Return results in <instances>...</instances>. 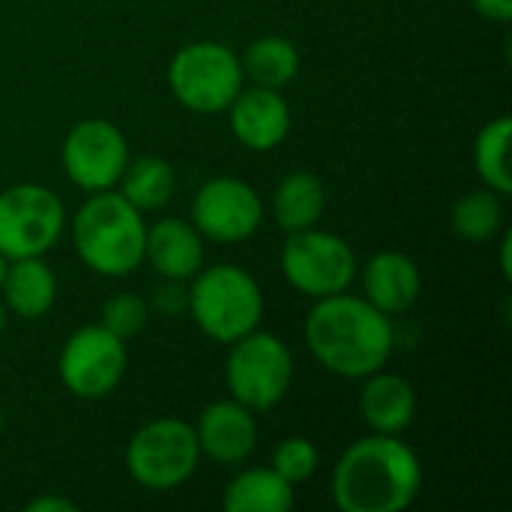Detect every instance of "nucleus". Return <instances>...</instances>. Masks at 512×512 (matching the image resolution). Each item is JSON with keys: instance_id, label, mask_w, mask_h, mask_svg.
Masks as SVG:
<instances>
[{"instance_id": "obj_1", "label": "nucleus", "mask_w": 512, "mask_h": 512, "mask_svg": "<svg viewBox=\"0 0 512 512\" xmlns=\"http://www.w3.org/2000/svg\"><path fill=\"white\" fill-rule=\"evenodd\" d=\"M303 336L315 363L348 381H363L372 372L387 369L396 348L390 315L348 291L315 300Z\"/></svg>"}, {"instance_id": "obj_2", "label": "nucleus", "mask_w": 512, "mask_h": 512, "mask_svg": "<svg viewBox=\"0 0 512 512\" xmlns=\"http://www.w3.org/2000/svg\"><path fill=\"white\" fill-rule=\"evenodd\" d=\"M423 489L420 456L399 435H366L333 465L330 495L342 512H402Z\"/></svg>"}, {"instance_id": "obj_3", "label": "nucleus", "mask_w": 512, "mask_h": 512, "mask_svg": "<svg viewBox=\"0 0 512 512\" xmlns=\"http://www.w3.org/2000/svg\"><path fill=\"white\" fill-rule=\"evenodd\" d=\"M69 237L81 264L99 276L123 279L144 264V213L117 189L93 192L72 216Z\"/></svg>"}, {"instance_id": "obj_4", "label": "nucleus", "mask_w": 512, "mask_h": 512, "mask_svg": "<svg viewBox=\"0 0 512 512\" xmlns=\"http://www.w3.org/2000/svg\"><path fill=\"white\" fill-rule=\"evenodd\" d=\"M186 312L207 339L231 345L258 330L264 318V294L258 279L240 264L201 267L189 279Z\"/></svg>"}, {"instance_id": "obj_5", "label": "nucleus", "mask_w": 512, "mask_h": 512, "mask_svg": "<svg viewBox=\"0 0 512 512\" xmlns=\"http://www.w3.org/2000/svg\"><path fill=\"white\" fill-rule=\"evenodd\" d=\"M171 96L192 114H225L231 99L246 84L240 69V54L222 42L201 39L183 45L165 72Z\"/></svg>"}, {"instance_id": "obj_6", "label": "nucleus", "mask_w": 512, "mask_h": 512, "mask_svg": "<svg viewBox=\"0 0 512 512\" xmlns=\"http://www.w3.org/2000/svg\"><path fill=\"white\" fill-rule=\"evenodd\" d=\"M294 384L291 348L273 336L252 330L228 345L225 357V387L231 399L261 414L276 408Z\"/></svg>"}, {"instance_id": "obj_7", "label": "nucleus", "mask_w": 512, "mask_h": 512, "mask_svg": "<svg viewBox=\"0 0 512 512\" xmlns=\"http://www.w3.org/2000/svg\"><path fill=\"white\" fill-rule=\"evenodd\" d=\"M201 462L195 429L177 417L144 423L126 444L129 477L150 492H171L183 486Z\"/></svg>"}, {"instance_id": "obj_8", "label": "nucleus", "mask_w": 512, "mask_h": 512, "mask_svg": "<svg viewBox=\"0 0 512 512\" xmlns=\"http://www.w3.org/2000/svg\"><path fill=\"white\" fill-rule=\"evenodd\" d=\"M66 231L60 195L42 183H15L0 192V255L45 258Z\"/></svg>"}, {"instance_id": "obj_9", "label": "nucleus", "mask_w": 512, "mask_h": 512, "mask_svg": "<svg viewBox=\"0 0 512 512\" xmlns=\"http://www.w3.org/2000/svg\"><path fill=\"white\" fill-rule=\"evenodd\" d=\"M279 267L285 282L312 300L348 291L360 270L354 249L339 234L321 231L318 225L288 234Z\"/></svg>"}, {"instance_id": "obj_10", "label": "nucleus", "mask_w": 512, "mask_h": 512, "mask_svg": "<svg viewBox=\"0 0 512 512\" xmlns=\"http://www.w3.org/2000/svg\"><path fill=\"white\" fill-rule=\"evenodd\" d=\"M129 366L126 342L108 333L102 324L78 327L60 348L57 357V375L63 387L84 402L108 399Z\"/></svg>"}, {"instance_id": "obj_11", "label": "nucleus", "mask_w": 512, "mask_h": 512, "mask_svg": "<svg viewBox=\"0 0 512 512\" xmlns=\"http://www.w3.org/2000/svg\"><path fill=\"white\" fill-rule=\"evenodd\" d=\"M60 162L72 186L87 195L105 192L117 186L129 162V141L117 123L105 117H87L66 132Z\"/></svg>"}, {"instance_id": "obj_12", "label": "nucleus", "mask_w": 512, "mask_h": 512, "mask_svg": "<svg viewBox=\"0 0 512 512\" xmlns=\"http://www.w3.org/2000/svg\"><path fill=\"white\" fill-rule=\"evenodd\" d=\"M189 222L204 240L243 243L258 234L264 222V201L243 177H210L192 198Z\"/></svg>"}, {"instance_id": "obj_13", "label": "nucleus", "mask_w": 512, "mask_h": 512, "mask_svg": "<svg viewBox=\"0 0 512 512\" xmlns=\"http://www.w3.org/2000/svg\"><path fill=\"white\" fill-rule=\"evenodd\" d=\"M225 114L234 138L255 153L276 150L291 132V105L273 87L243 84Z\"/></svg>"}, {"instance_id": "obj_14", "label": "nucleus", "mask_w": 512, "mask_h": 512, "mask_svg": "<svg viewBox=\"0 0 512 512\" xmlns=\"http://www.w3.org/2000/svg\"><path fill=\"white\" fill-rule=\"evenodd\" d=\"M192 429L201 456H207L216 465H243L258 447L255 411H249L237 399L210 402L198 414Z\"/></svg>"}, {"instance_id": "obj_15", "label": "nucleus", "mask_w": 512, "mask_h": 512, "mask_svg": "<svg viewBox=\"0 0 512 512\" xmlns=\"http://www.w3.org/2000/svg\"><path fill=\"white\" fill-rule=\"evenodd\" d=\"M357 273H360L366 300L390 318L408 312L420 300L423 276H420L417 261L405 252L381 249Z\"/></svg>"}, {"instance_id": "obj_16", "label": "nucleus", "mask_w": 512, "mask_h": 512, "mask_svg": "<svg viewBox=\"0 0 512 512\" xmlns=\"http://www.w3.org/2000/svg\"><path fill=\"white\" fill-rule=\"evenodd\" d=\"M144 261L162 279L189 282L204 267V237L195 231L192 222L165 216V219L147 225Z\"/></svg>"}, {"instance_id": "obj_17", "label": "nucleus", "mask_w": 512, "mask_h": 512, "mask_svg": "<svg viewBox=\"0 0 512 512\" xmlns=\"http://www.w3.org/2000/svg\"><path fill=\"white\" fill-rule=\"evenodd\" d=\"M360 417L378 435H402L417 417V393L411 381L384 369L363 378Z\"/></svg>"}, {"instance_id": "obj_18", "label": "nucleus", "mask_w": 512, "mask_h": 512, "mask_svg": "<svg viewBox=\"0 0 512 512\" xmlns=\"http://www.w3.org/2000/svg\"><path fill=\"white\" fill-rule=\"evenodd\" d=\"M0 300L15 318H45L57 303V276L45 258H15L6 264Z\"/></svg>"}, {"instance_id": "obj_19", "label": "nucleus", "mask_w": 512, "mask_h": 512, "mask_svg": "<svg viewBox=\"0 0 512 512\" xmlns=\"http://www.w3.org/2000/svg\"><path fill=\"white\" fill-rule=\"evenodd\" d=\"M135 210L141 213H156L171 204L177 192V171L168 159L144 153V156H129L117 186H114Z\"/></svg>"}, {"instance_id": "obj_20", "label": "nucleus", "mask_w": 512, "mask_h": 512, "mask_svg": "<svg viewBox=\"0 0 512 512\" xmlns=\"http://www.w3.org/2000/svg\"><path fill=\"white\" fill-rule=\"evenodd\" d=\"M327 210V189L312 171H291L273 192V219L285 234L315 228Z\"/></svg>"}, {"instance_id": "obj_21", "label": "nucleus", "mask_w": 512, "mask_h": 512, "mask_svg": "<svg viewBox=\"0 0 512 512\" xmlns=\"http://www.w3.org/2000/svg\"><path fill=\"white\" fill-rule=\"evenodd\" d=\"M240 69H243V78H246L249 84L282 90V87H288V84L297 78V72H300V51H297V45H294L288 36L267 33V36L252 39V42L243 48V54H240Z\"/></svg>"}, {"instance_id": "obj_22", "label": "nucleus", "mask_w": 512, "mask_h": 512, "mask_svg": "<svg viewBox=\"0 0 512 512\" xmlns=\"http://www.w3.org/2000/svg\"><path fill=\"white\" fill-rule=\"evenodd\" d=\"M222 507L225 512H288L294 486L273 468H246L225 486Z\"/></svg>"}, {"instance_id": "obj_23", "label": "nucleus", "mask_w": 512, "mask_h": 512, "mask_svg": "<svg viewBox=\"0 0 512 512\" xmlns=\"http://www.w3.org/2000/svg\"><path fill=\"white\" fill-rule=\"evenodd\" d=\"M510 135L512 120L507 114L489 120L477 138H474V168L477 177L486 183V189L498 192L501 198H507L512 192L510 177Z\"/></svg>"}, {"instance_id": "obj_24", "label": "nucleus", "mask_w": 512, "mask_h": 512, "mask_svg": "<svg viewBox=\"0 0 512 512\" xmlns=\"http://www.w3.org/2000/svg\"><path fill=\"white\" fill-rule=\"evenodd\" d=\"M450 225H453V234L468 243H486V240L498 237L504 231L501 195L492 189L465 192L450 210Z\"/></svg>"}, {"instance_id": "obj_25", "label": "nucleus", "mask_w": 512, "mask_h": 512, "mask_svg": "<svg viewBox=\"0 0 512 512\" xmlns=\"http://www.w3.org/2000/svg\"><path fill=\"white\" fill-rule=\"evenodd\" d=\"M147 315H150V306H147L144 297H138L132 291H120L102 306V321L99 324L108 333H114L117 339L129 342L132 336H138L147 327Z\"/></svg>"}, {"instance_id": "obj_26", "label": "nucleus", "mask_w": 512, "mask_h": 512, "mask_svg": "<svg viewBox=\"0 0 512 512\" xmlns=\"http://www.w3.org/2000/svg\"><path fill=\"white\" fill-rule=\"evenodd\" d=\"M270 468L279 477H285L291 486H300L318 471V447L303 435L282 438L276 444V450H273V465Z\"/></svg>"}, {"instance_id": "obj_27", "label": "nucleus", "mask_w": 512, "mask_h": 512, "mask_svg": "<svg viewBox=\"0 0 512 512\" xmlns=\"http://www.w3.org/2000/svg\"><path fill=\"white\" fill-rule=\"evenodd\" d=\"M153 309H159L162 315H177V312H186V288H183V282L165 279V282L156 288Z\"/></svg>"}, {"instance_id": "obj_28", "label": "nucleus", "mask_w": 512, "mask_h": 512, "mask_svg": "<svg viewBox=\"0 0 512 512\" xmlns=\"http://www.w3.org/2000/svg\"><path fill=\"white\" fill-rule=\"evenodd\" d=\"M477 15L495 24H510L512 21V0H471Z\"/></svg>"}, {"instance_id": "obj_29", "label": "nucleus", "mask_w": 512, "mask_h": 512, "mask_svg": "<svg viewBox=\"0 0 512 512\" xmlns=\"http://www.w3.org/2000/svg\"><path fill=\"white\" fill-rule=\"evenodd\" d=\"M27 512H75V504L69 498H60V495H39V498H30L24 504Z\"/></svg>"}, {"instance_id": "obj_30", "label": "nucleus", "mask_w": 512, "mask_h": 512, "mask_svg": "<svg viewBox=\"0 0 512 512\" xmlns=\"http://www.w3.org/2000/svg\"><path fill=\"white\" fill-rule=\"evenodd\" d=\"M510 255H512V234L510 231H501V276H504V282H510L512 279Z\"/></svg>"}, {"instance_id": "obj_31", "label": "nucleus", "mask_w": 512, "mask_h": 512, "mask_svg": "<svg viewBox=\"0 0 512 512\" xmlns=\"http://www.w3.org/2000/svg\"><path fill=\"white\" fill-rule=\"evenodd\" d=\"M6 327H9V309H6L3 300H0V336L6 333Z\"/></svg>"}, {"instance_id": "obj_32", "label": "nucleus", "mask_w": 512, "mask_h": 512, "mask_svg": "<svg viewBox=\"0 0 512 512\" xmlns=\"http://www.w3.org/2000/svg\"><path fill=\"white\" fill-rule=\"evenodd\" d=\"M6 264H9V261H6V258L0 255V285H3V273H6Z\"/></svg>"}, {"instance_id": "obj_33", "label": "nucleus", "mask_w": 512, "mask_h": 512, "mask_svg": "<svg viewBox=\"0 0 512 512\" xmlns=\"http://www.w3.org/2000/svg\"><path fill=\"white\" fill-rule=\"evenodd\" d=\"M0 432H3V408H0Z\"/></svg>"}]
</instances>
